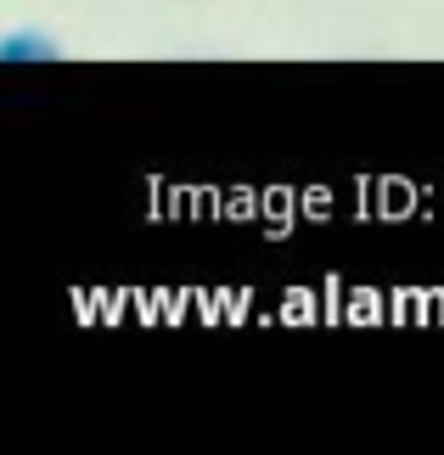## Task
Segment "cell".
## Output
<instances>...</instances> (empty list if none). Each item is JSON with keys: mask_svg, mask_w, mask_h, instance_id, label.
<instances>
[{"mask_svg": "<svg viewBox=\"0 0 444 455\" xmlns=\"http://www.w3.org/2000/svg\"><path fill=\"white\" fill-rule=\"evenodd\" d=\"M6 57H62V51L51 45L45 34H34V28H17L12 40H0V62H6Z\"/></svg>", "mask_w": 444, "mask_h": 455, "instance_id": "obj_1", "label": "cell"}]
</instances>
